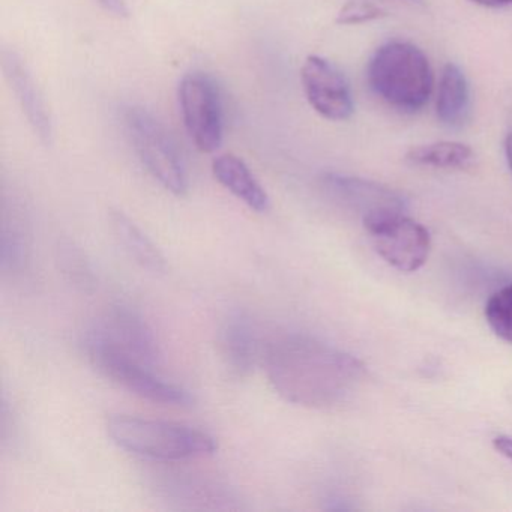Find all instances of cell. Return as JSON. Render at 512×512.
<instances>
[{
	"label": "cell",
	"mask_w": 512,
	"mask_h": 512,
	"mask_svg": "<svg viewBox=\"0 0 512 512\" xmlns=\"http://www.w3.org/2000/svg\"><path fill=\"white\" fill-rule=\"evenodd\" d=\"M266 376L287 403L328 409L346 401L364 382L365 367L349 353L317 338L290 334L266 347Z\"/></svg>",
	"instance_id": "cell-1"
},
{
	"label": "cell",
	"mask_w": 512,
	"mask_h": 512,
	"mask_svg": "<svg viewBox=\"0 0 512 512\" xmlns=\"http://www.w3.org/2000/svg\"><path fill=\"white\" fill-rule=\"evenodd\" d=\"M367 80L383 103L406 113L424 109L434 86L425 53L403 41H392L376 50L368 62Z\"/></svg>",
	"instance_id": "cell-2"
},
{
	"label": "cell",
	"mask_w": 512,
	"mask_h": 512,
	"mask_svg": "<svg viewBox=\"0 0 512 512\" xmlns=\"http://www.w3.org/2000/svg\"><path fill=\"white\" fill-rule=\"evenodd\" d=\"M107 433L119 448L158 461H182L215 454L218 445L205 431L178 422L113 415Z\"/></svg>",
	"instance_id": "cell-3"
},
{
	"label": "cell",
	"mask_w": 512,
	"mask_h": 512,
	"mask_svg": "<svg viewBox=\"0 0 512 512\" xmlns=\"http://www.w3.org/2000/svg\"><path fill=\"white\" fill-rule=\"evenodd\" d=\"M86 356L98 353L125 356L154 367L161 358L160 344L151 326L133 308L115 305L92 320L82 334Z\"/></svg>",
	"instance_id": "cell-4"
},
{
	"label": "cell",
	"mask_w": 512,
	"mask_h": 512,
	"mask_svg": "<svg viewBox=\"0 0 512 512\" xmlns=\"http://www.w3.org/2000/svg\"><path fill=\"white\" fill-rule=\"evenodd\" d=\"M124 125L148 172L170 193L184 196L188 191L187 169L166 127L151 112L137 106L125 109Z\"/></svg>",
	"instance_id": "cell-5"
},
{
	"label": "cell",
	"mask_w": 512,
	"mask_h": 512,
	"mask_svg": "<svg viewBox=\"0 0 512 512\" xmlns=\"http://www.w3.org/2000/svg\"><path fill=\"white\" fill-rule=\"evenodd\" d=\"M374 250L392 268L415 272L430 254V233L418 221L406 217L401 209L388 208L362 217Z\"/></svg>",
	"instance_id": "cell-6"
},
{
	"label": "cell",
	"mask_w": 512,
	"mask_h": 512,
	"mask_svg": "<svg viewBox=\"0 0 512 512\" xmlns=\"http://www.w3.org/2000/svg\"><path fill=\"white\" fill-rule=\"evenodd\" d=\"M179 107L185 130L199 151L205 154L220 149L223 143V103L211 77L190 73L179 83Z\"/></svg>",
	"instance_id": "cell-7"
},
{
	"label": "cell",
	"mask_w": 512,
	"mask_h": 512,
	"mask_svg": "<svg viewBox=\"0 0 512 512\" xmlns=\"http://www.w3.org/2000/svg\"><path fill=\"white\" fill-rule=\"evenodd\" d=\"M88 359L107 379L143 400L178 407H190L196 401L190 391L161 379L142 362L110 353H98Z\"/></svg>",
	"instance_id": "cell-8"
},
{
	"label": "cell",
	"mask_w": 512,
	"mask_h": 512,
	"mask_svg": "<svg viewBox=\"0 0 512 512\" xmlns=\"http://www.w3.org/2000/svg\"><path fill=\"white\" fill-rule=\"evenodd\" d=\"M302 86L310 106L328 121L341 122L355 112L353 95L344 74L320 56L305 59L301 70Z\"/></svg>",
	"instance_id": "cell-9"
},
{
	"label": "cell",
	"mask_w": 512,
	"mask_h": 512,
	"mask_svg": "<svg viewBox=\"0 0 512 512\" xmlns=\"http://www.w3.org/2000/svg\"><path fill=\"white\" fill-rule=\"evenodd\" d=\"M218 352L230 376L245 379L253 373L259 358V340L250 316L233 311L224 319L218 332Z\"/></svg>",
	"instance_id": "cell-10"
},
{
	"label": "cell",
	"mask_w": 512,
	"mask_h": 512,
	"mask_svg": "<svg viewBox=\"0 0 512 512\" xmlns=\"http://www.w3.org/2000/svg\"><path fill=\"white\" fill-rule=\"evenodd\" d=\"M2 67L32 130L40 137L41 142L50 145L53 140L52 118L28 67L23 64L22 58L11 50L2 52Z\"/></svg>",
	"instance_id": "cell-11"
},
{
	"label": "cell",
	"mask_w": 512,
	"mask_h": 512,
	"mask_svg": "<svg viewBox=\"0 0 512 512\" xmlns=\"http://www.w3.org/2000/svg\"><path fill=\"white\" fill-rule=\"evenodd\" d=\"M212 173L226 190L248 208L260 214L268 211L271 206L268 193L241 158L232 154L220 155L212 163Z\"/></svg>",
	"instance_id": "cell-12"
},
{
	"label": "cell",
	"mask_w": 512,
	"mask_h": 512,
	"mask_svg": "<svg viewBox=\"0 0 512 512\" xmlns=\"http://www.w3.org/2000/svg\"><path fill=\"white\" fill-rule=\"evenodd\" d=\"M326 187L355 208L361 209L362 217L380 209H401L400 197L382 185L353 176L340 175V173H328L323 178Z\"/></svg>",
	"instance_id": "cell-13"
},
{
	"label": "cell",
	"mask_w": 512,
	"mask_h": 512,
	"mask_svg": "<svg viewBox=\"0 0 512 512\" xmlns=\"http://www.w3.org/2000/svg\"><path fill=\"white\" fill-rule=\"evenodd\" d=\"M110 226L116 241L140 268L152 274H166V257L128 215L122 211L110 212Z\"/></svg>",
	"instance_id": "cell-14"
},
{
	"label": "cell",
	"mask_w": 512,
	"mask_h": 512,
	"mask_svg": "<svg viewBox=\"0 0 512 512\" xmlns=\"http://www.w3.org/2000/svg\"><path fill=\"white\" fill-rule=\"evenodd\" d=\"M436 113L449 128L463 127L470 115L469 83L455 64H446L440 76Z\"/></svg>",
	"instance_id": "cell-15"
},
{
	"label": "cell",
	"mask_w": 512,
	"mask_h": 512,
	"mask_svg": "<svg viewBox=\"0 0 512 512\" xmlns=\"http://www.w3.org/2000/svg\"><path fill=\"white\" fill-rule=\"evenodd\" d=\"M32 230L23 215L11 212L0 230V269L5 274H20L31 259Z\"/></svg>",
	"instance_id": "cell-16"
},
{
	"label": "cell",
	"mask_w": 512,
	"mask_h": 512,
	"mask_svg": "<svg viewBox=\"0 0 512 512\" xmlns=\"http://www.w3.org/2000/svg\"><path fill=\"white\" fill-rule=\"evenodd\" d=\"M406 160L413 166L466 170L475 163V152L464 143L436 142L415 146L407 152Z\"/></svg>",
	"instance_id": "cell-17"
},
{
	"label": "cell",
	"mask_w": 512,
	"mask_h": 512,
	"mask_svg": "<svg viewBox=\"0 0 512 512\" xmlns=\"http://www.w3.org/2000/svg\"><path fill=\"white\" fill-rule=\"evenodd\" d=\"M58 263L62 274L83 292H91L95 287V275L85 253L70 241H64L58 247Z\"/></svg>",
	"instance_id": "cell-18"
},
{
	"label": "cell",
	"mask_w": 512,
	"mask_h": 512,
	"mask_svg": "<svg viewBox=\"0 0 512 512\" xmlns=\"http://www.w3.org/2000/svg\"><path fill=\"white\" fill-rule=\"evenodd\" d=\"M485 319L497 337L512 344V283L490 296L485 304Z\"/></svg>",
	"instance_id": "cell-19"
},
{
	"label": "cell",
	"mask_w": 512,
	"mask_h": 512,
	"mask_svg": "<svg viewBox=\"0 0 512 512\" xmlns=\"http://www.w3.org/2000/svg\"><path fill=\"white\" fill-rule=\"evenodd\" d=\"M388 16L385 10L370 2H347L337 16L338 25H362Z\"/></svg>",
	"instance_id": "cell-20"
},
{
	"label": "cell",
	"mask_w": 512,
	"mask_h": 512,
	"mask_svg": "<svg viewBox=\"0 0 512 512\" xmlns=\"http://www.w3.org/2000/svg\"><path fill=\"white\" fill-rule=\"evenodd\" d=\"M97 2L104 11L112 14V16L119 17V19H124L130 14L127 0H97Z\"/></svg>",
	"instance_id": "cell-21"
},
{
	"label": "cell",
	"mask_w": 512,
	"mask_h": 512,
	"mask_svg": "<svg viewBox=\"0 0 512 512\" xmlns=\"http://www.w3.org/2000/svg\"><path fill=\"white\" fill-rule=\"evenodd\" d=\"M494 448L497 452L512 461V437L499 436L493 440Z\"/></svg>",
	"instance_id": "cell-22"
},
{
	"label": "cell",
	"mask_w": 512,
	"mask_h": 512,
	"mask_svg": "<svg viewBox=\"0 0 512 512\" xmlns=\"http://www.w3.org/2000/svg\"><path fill=\"white\" fill-rule=\"evenodd\" d=\"M470 2L485 8H506L512 5V0H470Z\"/></svg>",
	"instance_id": "cell-23"
},
{
	"label": "cell",
	"mask_w": 512,
	"mask_h": 512,
	"mask_svg": "<svg viewBox=\"0 0 512 512\" xmlns=\"http://www.w3.org/2000/svg\"><path fill=\"white\" fill-rule=\"evenodd\" d=\"M505 155L506 161H508L509 169L512 172V133H509L505 139Z\"/></svg>",
	"instance_id": "cell-24"
}]
</instances>
